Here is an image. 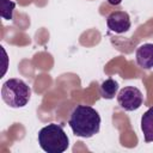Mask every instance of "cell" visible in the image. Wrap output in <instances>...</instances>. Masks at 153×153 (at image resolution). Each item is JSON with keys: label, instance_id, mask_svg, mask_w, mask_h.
<instances>
[{"label": "cell", "instance_id": "cell-1", "mask_svg": "<svg viewBox=\"0 0 153 153\" xmlns=\"http://www.w3.org/2000/svg\"><path fill=\"white\" fill-rule=\"evenodd\" d=\"M68 124L75 136L90 139L99 133L100 116L88 105H76L71 112Z\"/></svg>", "mask_w": 153, "mask_h": 153}, {"label": "cell", "instance_id": "cell-2", "mask_svg": "<svg viewBox=\"0 0 153 153\" xmlns=\"http://www.w3.org/2000/svg\"><path fill=\"white\" fill-rule=\"evenodd\" d=\"M38 145L47 153H63L69 146V139L60 124L50 123L38 131Z\"/></svg>", "mask_w": 153, "mask_h": 153}, {"label": "cell", "instance_id": "cell-3", "mask_svg": "<svg viewBox=\"0 0 153 153\" xmlns=\"http://www.w3.org/2000/svg\"><path fill=\"white\" fill-rule=\"evenodd\" d=\"M1 98L10 108H24L31 98V88L24 80L11 78L2 84Z\"/></svg>", "mask_w": 153, "mask_h": 153}, {"label": "cell", "instance_id": "cell-4", "mask_svg": "<svg viewBox=\"0 0 153 153\" xmlns=\"http://www.w3.org/2000/svg\"><path fill=\"white\" fill-rule=\"evenodd\" d=\"M117 103L124 111H135L143 103L142 92L135 86H126L117 93Z\"/></svg>", "mask_w": 153, "mask_h": 153}, {"label": "cell", "instance_id": "cell-5", "mask_svg": "<svg viewBox=\"0 0 153 153\" xmlns=\"http://www.w3.org/2000/svg\"><path fill=\"white\" fill-rule=\"evenodd\" d=\"M106 25L110 31L115 33H123L127 32L130 26V17L124 11H114L111 12L106 18Z\"/></svg>", "mask_w": 153, "mask_h": 153}, {"label": "cell", "instance_id": "cell-6", "mask_svg": "<svg viewBox=\"0 0 153 153\" xmlns=\"http://www.w3.org/2000/svg\"><path fill=\"white\" fill-rule=\"evenodd\" d=\"M135 60L139 67L143 69L153 68V44L143 43L141 44L135 53Z\"/></svg>", "mask_w": 153, "mask_h": 153}, {"label": "cell", "instance_id": "cell-7", "mask_svg": "<svg viewBox=\"0 0 153 153\" xmlns=\"http://www.w3.org/2000/svg\"><path fill=\"white\" fill-rule=\"evenodd\" d=\"M141 131L145 142H153V106L141 116Z\"/></svg>", "mask_w": 153, "mask_h": 153}, {"label": "cell", "instance_id": "cell-8", "mask_svg": "<svg viewBox=\"0 0 153 153\" xmlns=\"http://www.w3.org/2000/svg\"><path fill=\"white\" fill-rule=\"evenodd\" d=\"M117 91H118V82L115 79H111V78L104 80L100 84V86H99L100 96L104 99H112V98H115V96L117 94Z\"/></svg>", "mask_w": 153, "mask_h": 153}, {"label": "cell", "instance_id": "cell-9", "mask_svg": "<svg viewBox=\"0 0 153 153\" xmlns=\"http://www.w3.org/2000/svg\"><path fill=\"white\" fill-rule=\"evenodd\" d=\"M16 7V2L12 0H1V11L0 14L4 19L11 20L13 18V10Z\"/></svg>", "mask_w": 153, "mask_h": 153}, {"label": "cell", "instance_id": "cell-10", "mask_svg": "<svg viewBox=\"0 0 153 153\" xmlns=\"http://www.w3.org/2000/svg\"><path fill=\"white\" fill-rule=\"evenodd\" d=\"M108 2L110 5H112V6H117V5H120L122 2V0H108Z\"/></svg>", "mask_w": 153, "mask_h": 153}]
</instances>
